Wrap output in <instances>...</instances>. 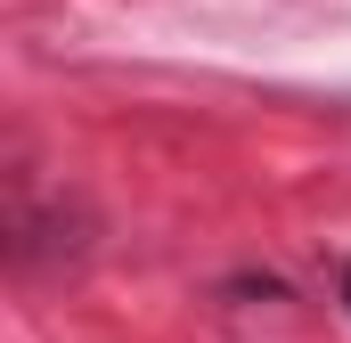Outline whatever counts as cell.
Returning a JSON list of instances; mask_svg holds the SVG:
<instances>
[{"mask_svg": "<svg viewBox=\"0 0 351 343\" xmlns=\"http://www.w3.org/2000/svg\"><path fill=\"white\" fill-rule=\"evenodd\" d=\"M343 303H351V278H343Z\"/></svg>", "mask_w": 351, "mask_h": 343, "instance_id": "1", "label": "cell"}]
</instances>
